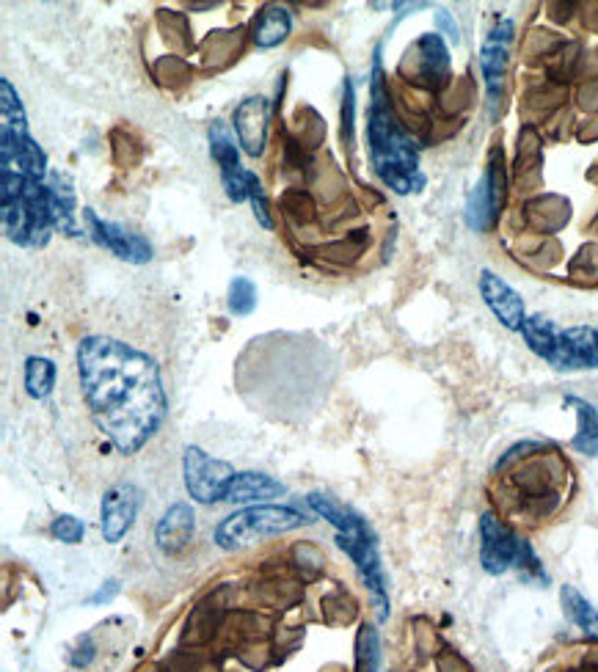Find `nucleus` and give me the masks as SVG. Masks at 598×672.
I'll return each instance as SVG.
<instances>
[{"label":"nucleus","instance_id":"obj_5","mask_svg":"<svg viewBox=\"0 0 598 672\" xmlns=\"http://www.w3.org/2000/svg\"><path fill=\"white\" fill-rule=\"evenodd\" d=\"M337 546L353 560L364 587L373 595L378 620H386L389 617V587H386V573L381 565V554H378V540H375L370 524L359 516V521L348 532H337Z\"/></svg>","mask_w":598,"mask_h":672},{"label":"nucleus","instance_id":"obj_2","mask_svg":"<svg viewBox=\"0 0 598 672\" xmlns=\"http://www.w3.org/2000/svg\"><path fill=\"white\" fill-rule=\"evenodd\" d=\"M367 138H370V160L375 174L381 177L386 188H392L400 196L419 191L425 185V177L419 171V152L406 130L395 122V116L384 102L381 89V61L375 58L373 69V111L367 122Z\"/></svg>","mask_w":598,"mask_h":672},{"label":"nucleus","instance_id":"obj_21","mask_svg":"<svg viewBox=\"0 0 598 672\" xmlns=\"http://www.w3.org/2000/svg\"><path fill=\"white\" fill-rule=\"evenodd\" d=\"M565 403L576 411V436L571 447L587 458H598V411L579 397H565Z\"/></svg>","mask_w":598,"mask_h":672},{"label":"nucleus","instance_id":"obj_25","mask_svg":"<svg viewBox=\"0 0 598 672\" xmlns=\"http://www.w3.org/2000/svg\"><path fill=\"white\" fill-rule=\"evenodd\" d=\"M210 155L221 168V177L240 171V155H237V144L232 135L221 122L210 124Z\"/></svg>","mask_w":598,"mask_h":672},{"label":"nucleus","instance_id":"obj_12","mask_svg":"<svg viewBox=\"0 0 598 672\" xmlns=\"http://www.w3.org/2000/svg\"><path fill=\"white\" fill-rule=\"evenodd\" d=\"M510 42H513V20H499L491 28V34L486 36L483 50H480V69H483V80H486L491 108H497L499 97H502L505 72H508L510 61Z\"/></svg>","mask_w":598,"mask_h":672},{"label":"nucleus","instance_id":"obj_20","mask_svg":"<svg viewBox=\"0 0 598 672\" xmlns=\"http://www.w3.org/2000/svg\"><path fill=\"white\" fill-rule=\"evenodd\" d=\"M47 188H50V213H53L56 232L78 237L80 226L78 213H75V193H72V188L64 180H58V177L47 182Z\"/></svg>","mask_w":598,"mask_h":672},{"label":"nucleus","instance_id":"obj_16","mask_svg":"<svg viewBox=\"0 0 598 672\" xmlns=\"http://www.w3.org/2000/svg\"><path fill=\"white\" fill-rule=\"evenodd\" d=\"M287 493V485L279 482L271 474H262V471H237L235 477L229 480L224 491V502L229 504H268L273 499H279Z\"/></svg>","mask_w":598,"mask_h":672},{"label":"nucleus","instance_id":"obj_15","mask_svg":"<svg viewBox=\"0 0 598 672\" xmlns=\"http://www.w3.org/2000/svg\"><path fill=\"white\" fill-rule=\"evenodd\" d=\"M552 367L557 370H598V331L587 325L563 328L560 350Z\"/></svg>","mask_w":598,"mask_h":672},{"label":"nucleus","instance_id":"obj_23","mask_svg":"<svg viewBox=\"0 0 598 672\" xmlns=\"http://www.w3.org/2000/svg\"><path fill=\"white\" fill-rule=\"evenodd\" d=\"M419 67H422V78H428L430 83H441L447 78V69H450V56H447V47L441 42L439 34L422 36L417 42Z\"/></svg>","mask_w":598,"mask_h":672},{"label":"nucleus","instance_id":"obj_30","mask_svg":"<svg viewBox=\"0 0 598 672\" xmlns=\"http://www.w3.org/2000/svg\"><path fill=\"white\" fill-rule=\"evenodd\" d=\"M342 138L345 144H353V113H356V89H353V80H345V97H342Z\"/></svg>","mask_w":598,"mask_h":672},{"label":"nucleus","instance_id":"obj_24","mask_svg":"<svg viewBox=\"0 0 598 672\" xmlns=\"http://www.w3.org/2000/svg\"><path fill=\"white\" fill-rule=\"evenodd\" d=\"M56 386V364L45 356L25 359V392L34 400H45Z\"/></svg>","mask_w":598,"mask_h":672},{"label":"nucleus","instance_id":"obj_3","mask_svg":"<svg viewBox=\"0 0 598 672\" xmlns=\"http://www.w3.org/2000/svg\"><path fill=\"white\" fill-rule=\"evenodd\" d=\"M3 229L6 237L23 248H42L56 232L50 213V188L47 182L25 180L14 171H3Z\"/></svg>","mask_w":598,"mask_h":672},{"label":"nucleus","instance_id":"obj_7","mask_svg":"<svg viewBox=\"0 0 598 672\" xmlns=\"http://www.w3.org/2000/svg\"><path fill=\"white\" fill-rule=\"evenodd\" d=\"M524 546L527 543L508 524H502L494 513H486L480 518V562H483L486 573L502 576V573L519 568Z\"/></svg>","mask_w":598,"mask_h":672},{"label":"nucleus","instance_id":"obj_4","mask_svg":"<svg viewBox=\"0 0 598 672\" xmlns=\"http://www.w3.org/2000/svg\"><path fill=\"white\" fill-rule=\"evenodd\" d=\"M312 524V518L298 513L287 504H254L243 507L240 513H232L215 527V543L224 551H240L262 540L276 538L284 532H293L298 527Z\"/></svg>","mask_w":598,"mask_h":672},{"label":"nucleus","instance_id":"obj_11","mask_svg":"<svg viewBox=\"0 0 598 672\" xmlns=\"http://www.w3.org/2000/svg\"><path fill=\"white\" fill-rule=\"evenodd\" d=\"M0 149H3V171H14L25 180H47V155L36 144L31 133L0 127Z\"/></svg>","mask_w":598,"mask_h":672},{"label":"nucleus","instance_id":"obj_17","mask_svg":"<svg viewBox=\"0 0 598 672\" xmlns=\"http://www.w3.org/2000/svg\"><path fill=\"white\" fill-rule=\"evenodd\" d=\"M193 529H196V516H193L191 504H171L169 510L163 513V518L158 521V529H155L158 549L163 554H180L191 543Z\"/></svg>","mask_w":598,"mask_h":672},{"label":"nucleus","instance_id":"obj_29","mask_svg":"<svg viewBox=\"0 0 598 672\" xmlns=\"http://www.w3.org/2000/svg\"><path fill=\"white\" fill-rule=\"evenodd\" d=\"M249 202H251V207H254L257 221H260L265 229H273V218H271V210H268V199H265V191H262V182L257 180V174H251Z\"/></svg>","mask_w":598,"mask_h":672},{"label":"nucleus","instance_id":"obj_19","mask_svg":"<svg viewBox=\"0 0 598 672\" xmlns=\"http://www.w3.org/2000/svg\"><path fill=\"white\" fill-rule=\"evenodd\" d=\"M290 31H293V14L287 12L284 6H271L254 23V45L260 50L279 47L290 36Z\"/></svg>","mask_w":598,"mask_h":672},{"label":"nucleus","instance_id":"obj_18","mask_svg":"<svg viewBox=\"0 0 598 672\" xmlns=\"http://www.w3.org/2000/svg\"><path fill=\"white\" fill-rule=\"evenodd\" d=\"M521 334H524V342H527V348L535 353V356H541L549 364H554L557 359V350H560V336H563V328H557V325L549 320V317H543V314H532L524 320L521 325Z\"/></svg>","mask_w":598,"mask_h":672},{"label":"nucleus","instance_id":"obj_9","mask_svg":"<svg viewBox=\"0 0 598 672\" xmlns=\"http://www.w3.org/2000/svg\"><path fill=\"white\" fill-rule=\"evenodd\" d=\"M505 202V168H502V155L494 152L488 171L483 180L474 185L472 196L466 202V221L477 232H486L494 226L499 215V207Z\"/></svg>","mask_w":598,"mask_h":672},{"label":"nucleus","instance_id":"obj_13","mask_svg":"<svg viewBox=\"0 0 598 672\" xmlns=\"http://www.w3.org/2000/svg\"><path fill=\"white\" fill-rule=\"evenodd\" d=\"M480 295H483L488 309L494 312V317L508 331H521V325L527 320V312H524L521 295L510 287L508 281L499 279L497 273H491V270H483L480 273Z\"/></svg>","mask_w":598,"mask_h":672},{"label":"nucleus","instance_id":"obj_27","mask_svg":"<svg viewBox=\"0 0 598 672\" xmlns=\"http://www.w3.org/2000/svg\"><path fill=\"white\" fill-rule=\"evenodd\" d=\"M257 309V287L246 276H235L229 284V312L237 317H249Z\"/></svg>","mask_w":598,"mask_h":672},{"label":"nucleus","instance_id":"obj_6","mask_svg":"<svg viewBox=\"0 0 598 672\" xmlns=\"http://www.w3.org/2000/svg\"><path fill=\"white\" fill-rule=\"evenodd\" d=\"M237 471L213 455H207L202 447H188L182 455V477L185 491L191 493L193 502L215 504L224 502V491Z\"/></svg>","mask_w":598,"mask_h":672},{"label":"nucleus","instance_id":"obj_26","mask_svg":"<svg viewBox=\"0 0 598 672\" xmlns=\"http://www.w3.org/2000/svg\"><path fill=\"white\" fill-rule=\"evenodd\" d=\"M381 670V637L378 628L364 623L356 634V672Z\"/></svg>","mask_w":598,"mask_h":672},{"label":"nucleus","instance_id":"obj_33","mask_svg":"<svg viewBox=\"0 0 598 672\" xmlns=\"http://www.w3.org/2000/svg\"><path fill=\"white\" fill-rule=\"evenodd\" d=\"M436 25H439V34H447V39L458 45V39H461V36H458V25L452 23V17L444 12V9L436 12Z\"/></svg>","mask_w":598,"mask_h":672},{"label":"nucleus","instance_id":"obj_22","mask_svg":"<svg viewBox=\"0 0 598 672\" xmlns=\"http://www.w3.org/2000/svg\"><path fill=\"white\" fill-rule=\"evenodd\" d=\"M560 601H563V609L568 620L574 623L576 628H582V634L590 639H596L598 642V609L590 601H587L585 595L574 590L571 584H565L563 590H560Z\"/></svg>","mask_w":598,"mask_h":672},{"label":"nucleus","instance_id":"obj_14","mask_svg":"<svg viewBox=\"0 0 598 672\" xmlns=\"http://www.w3.org/2000/svg\"><path fill=\"white\" fill-rule=\"evenodd\" d=\"M268 100L265 97H246L235 108V133L243 152L249 157H260L268 144Z\"/></svg>","mask_w":598,"mask_h":672},{"label":"nucleus","instance_id":"obj_31","mask_svg":"<svg viewBox=\"0 0 598 672\" xmlns=\"http://www.w3.org/2000/svg\"><path fill=\"white\" fill-rule=\"evenodd\" d=\"M116 593H119V582H116V579H108L102 587H97V593L89 595V601H86V604L89 606L108 604L111 598H116Z\"/></svg>","mask_w":598,"mask_h":672},{"label":"nucleus","instance_id":"obj_1","mask_svg":"<svg viewBox=\"0 0 598 672\" xmlns=\"http://www.w3.org/2000/svg\"><path fill=\"white\" fill-rule=\"evenodd\" d=\"M80 392L100 427L122 455H136L158 436L169 414L158 361L113 336H83L75 353Z\"/></svg>","mask_w":598,"mask_h":672},{"label":"nucleus","instance_id":"obj_10","mask_svg":"<svg viewBox=\"0 0 598 672\" xmlns=\"http://www.w3.org/2000/svg\"><path fill=\"white\" fill-rule=\"evenodd\" d=\"M83 218L89 224L91 237L119 259H125L130 265H144V262L152 259V243H149L147 237L130 232L125 226L111 224V221H102L94 210H83Z\"/></svg>","mask_w":598,"mask_h":672},{"label":"nucleus","instance_id":"obj_28","mask_svg":"<svg viewBox=\"0 0 598 672\" xmlns=\"http://www.w3.org/2000/svg\"><path fill=\"white\" fill-rule=\"evenodd\" d=\"M50 535L58 540V543H67V546H75L83 540L86 535V527H83V521L75 516H56L53 518V524H50Z\"/></svg>","mask_w":598,"mask_h":672},{"label":"nucleus","instance_id":"obj_8","mask_svg":"<svg viewBox=\"0 0 598 672\" xmlns=\"http://www.w3.org/2000/svg\"><path fill=\"white\" fill-rule=\"evenodd\" d=\"M141 510V491L133 482H116L102 493L100 502V529L108 543H119L127 538V532L136 524Z\"/></svg>","mask_w":598,"mask_h":672},{"label":"nucleus","instance_id":"obj_32","mask_svg":"<svg viewBox=\"0 0 598 672\" xmlns=\"http://www.w3.org/2000/svg\"><path fill=\"white\" fill-rule=\"evenodd\" d=\"M91 659H94V642H91V637H83L80 639L78 650L72 653V664H75V667H89Z\"/></svg>","mask_w":598,"mask_h":672}]
</instances>
